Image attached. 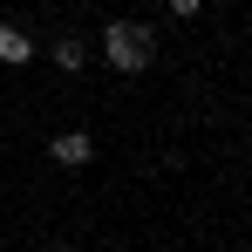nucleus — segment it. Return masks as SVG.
I'll return each instance as SVG.
<instances>
[{
	"instance_id": "1",
	"label": "nucleus",
	"mask_w": 252,
	"mask_h": 252,
	"mask_svg": "<svg viewBox=\"0 0 252 252\" xmlns=\"http://www.w3.org/2000/svg\"><path fill=\"white\" fill-rule=\"evenodd\" d=\"M102 62H109L116 75H143V68H150V28L109 21V28H102Z\"/></svg>"
},
{
	"instance_id": "2",
	"label": "nucleus",
	"mask_w": 252,
	"mask_h": 252,
	"mask_svg": "<svg viewBox=\"0 0 252 252\" xmlns=\"http://www.w3.org/2000/svg\"><path fill=\"white\" fill-rule=\"evenodd\" d=\"M48 157H55L62 170H82L89 157H95V143H89V129H62V136L48 143Z\"/></svg>"
},
{
	"instance_id": "3",
	"label": "nucleus",
	"mask_w": 252,
	"mask_h": 252,
	"mask_svg": "<svg viewBox=\"0 0 252 252\" xmlns=\"http://www.w3.org/2000/svg\"><path fill=\"white\" fill-rule=\"evenodd\" d=\"M0 62H7V68H28V62H34V41H28L14 21H0Z\"/></svg>"
},
{
	"instance_id": "4",
	"label": "nucleus",
	"mask_w": 252,
	"mask_h": 252,
	"mask_svg": "<svg viewBox=\"0 0 252 252\" xmlns=\"http://www.w3.org/2000/svg\"><path fill=\"white\" fill-rule=\"evenodd\" d=\"M48 62H55V68H62V75H75V68H82V62H89V48L75 41V34H62V41L48 48Z\"/></svg>"
}]
</instances>
